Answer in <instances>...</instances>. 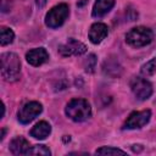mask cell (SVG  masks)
Wrapping results in <instances>:
<instances>
[{
  "label": "cell",
  "mask_w": 156,
  "mask_h": 156,
  "mask_svg": "<svg viewBox=\"0 0 156 156\" xmlns=\"http://www.w3.org/2000/svg\"><path fill=\"white\" fill-rule=\"evenodd\" d=\"M1 66L0 72L5 80L15 82L20 77L21 72V61L20 57L13 52H5L1 55Z\"/></svg>",
  "instance_id": "obj_1"
},
{
  "label": "cell",
  "mask_w": 156,
  "mask_h": 156,
  "mask_svg": "<svg viewBox=\"0 0 156 156\" xmlns=\"http://www.w3.org/2000/svg\"><path fill=\"white\" fill-rule=\"evenodd\" d=\"M65 112L67 117L72 121L83 122L91 116V107L89 102L84 99H73L67 104Z\"/></svg>",
  "instance_id": "obj_2"
},
{
  "label": "cell",
  "mask_w": 156,
  "mask_h": 156,
  "mask_svg": "<svg viewBox=\"0 0 156 156\" xmlns=\"http://www.w3.org/2000/svg\"><path fill=\"white\" fill-rule=\"evenodd\" d=\"M154 34L151 29L146 27H135L132 28L126 34V41L133 48H141L152 41Z\"/></svg>",
  "instance_id": "obj_3"
},
{
  "label": "cell",
  "mask_w": 156,
  "mask_h": 156,
  "mask_svg": "<svg viewBox=\"0 0 156 156\" xmlns=\"http://www.w3.org/2000/svg\"><path fill=\"white\" fill-rule=\"evenodd\" d=\"M69 15V7L66 4H58L54 6L45 17V24L50 28H57L63 24Z\"/></svg>",
  "instance_id": "obj_4"
},
{
  "label": "cell",
  "mask_w": 156,
  "mask_h": 156,
  "mask_svg": "<svg viewBox=\"0 0 156 156\" xmlns=\"http://www.w3.org/2000/svg\"><path fill=\"white\" fill-rule=\"evenodd\" d=\"M130 89L139 100H146L152 94V85L144 78L134 77L130 80Z\"/></svg>",
  "instance_id": "obj_5"
},
{
  "label": "cell",
  "mask_w": 156,
  "mask_h": 156,
  "mask_svg": "<svg viewBox=\"0 0 156 156\" xmlns=\"http://www.w3.org/2000/svg\"><path fill=\"white\" fill-rule=\"evenodd\" d=\"M41 111H43V106L38 101L27 102L26 105H23L21 107V110L18 112V121L23 124H27V123L32 122L38 115H40Z\"/></svg>",
  "instance_id": "obj_6"
},
{
  "label": "cell",
  "mask_w": 156,
  "mask_h": 156,
  "mask_svg": "<svg viewBox=\"0 0 156 156\" xmlns=\"http://www.w3.org/2000/svg\"><path fill=\"white\" fill-rule=\"evenodd\" d=\"M150 117H151V111L150 110H143V111L132 112L129 115V117L127 118L123 128H127V129L141 128L150 121Z\"/></svg>",
  "instance_id": "obj_7"
},
{
  "label": "cell",
  "mask_w": 156,
  "mask_h": 156,
  "mask_svg": "<svg viewBox=\"0 0 156 156\" xmlns=\"http://www.w3.org/2000/svg\"><path fill=\"white\" fill-rule=\"evenodd\" d=\"M85 51H87V46L83 43H80L73 38H69L66 43H63L62 45L58 46V52L62 56H72V55L78 56V55L84 54Z\"/></svg>",
  "instance_id": "obj_8"
},
{
  "label": "cell",
  "mask_w": 156,
  "mask_h": 156,
  "mask_svg": "<svg viewBox=\"0 0 156 156\" xmlns=\"http://www.w3.org/2000/svg\"><path fill=\"white\" fill-rule=\"evenodd\" d=\"M26 60L32 66H40L49 60V54L44 48L32 49L26 54Z\"/></svg>",
  "instance_id": "obj_9"
},
{
  "label": "cell",
  "mask_w": 156,
  "mask_h": 156,
  "mask_svg": "<svg viewBox=\"0 0 156 156\" xmlns=\"http://www.w3.org/2000/svg\"><path fill=\"white\" fill-rule=\"evenodd\" d=\"M108 34V28L105 23H94L89 29V39L93 44L101 43Z\"/></svg>",
  "instance_id": "obj_10"
},
{
  "label": "cell",
  "mask_w": 156,
  "mask_h": 156,
  "mask_svg": "<svg viewBox=\"0 0 156 156\" xmlns=\"http://www.w3.org/2000/svg\"><path fill=\"white\" fill-rule=\"evenodd\" d=\"M29 147V143L23 136H17L10 143V151L13 155H27Z\"/></svg>",
  "instance_id": "obj_11"
},
{
  "label": "cell",
  "mask_w": 156,
  "mask_h": 156,
  "mask_svg": "<svg viewBox=\"0 0 156 156\" xmlns=\"http://www.w3.org/2000/svg\"><path fill=\"white\" fill-rule=\"evenodd\" d=\"M115 5V0H96L93 7V16L94 17H102L107 12L111 11V9Z\"/></svg>",
  "instance_id": "obj_12"
},
{
  "label": "cell",
  "mask_w": 156,
  "mask_h": 156,
  "mask_svg": "<svg viewBox=\"0 0 156 156\" xmlns=\"http://www.w3.org/2000/svg\"><path fill=\"white\" fill-rule=\"evenodd\" d=\"M51 133V127L48 122L45 121H40L38 122L30 130V135L35 139H39V140H43L45 139L46 136H49V134Z\"/></svg>",
  "instance_id": "obj_13"
},
{
  "label": "cell",
  "mask_w": 156,
  "mask_h": 156,
  "mask_svg": "<svg viewBox=\"0 0 156 156\" xmlns=\"http://www.w3.org/2000/svg\"><path fill=\"white\" fill-rule=\"evenodd\" d=\"M13 38H15V33H13L12 29H10L7 27L1 28V30H0V43H1V45L11 44L13 41Z\"/></svg>",
  "instance_id": "obj_14"
},
{
  "label": "cell",
  "mask_w": 156,
  "mask_h": 156,
  "mask_svg": "<svg viewBox=\"0 0 156 156\" xmlns=\"http://www.w3.org/2000/svg\"><path fill=\"white\" fill-rule=\"evenodd\" d=\"M156 73V57L151 58L150 61H147L146 63H144L141 66V74L145 77L152 76Z\"/></svg>",
  "instance_id": "obj_15"
},
{
  "label": "cell",
  "mask_w": 156,
  "mask_h": 156,
  "mask_svg": "<svg viewBox=\"0 0 156 156\" xmlns=\"http://www.w3.org/2000/svg\"><path fill=\"white\" fill-rule=\"evenodd\" d=\"M50 150L45 145H34L29 147L27 155H41V156H50Z\"/></svg>",
  "instance_id": "obj_16"
},
{
  "label": "cell",
  "mask_w": 156,
  "mask_h": 156,
  "mask_svg": "<svg viewBox=\"0 0 156 156\" xmlns=\"http://www.w3.org/2000/svg\"><path fill=\"white\" fill-rule=\"evenodd\" d=\"M126 154H127L126 151L111 146H102L96 150V155H126Z\"/></svg>",
  "instance_id": "obj_17"
},
{
  "label": "cell",
  "mask_w": 156,
  "mask_h": 156,
  "mask_svg": "<svg viewBox=\"0 0 156 156\" xmlns=\"http://www.w3.org/2000/svg\"><path fill=\"white\" fill-rule=\"evenodd\" d=\"M95 65H96V58H95V55L91 54L88 56V60L85 61V71L87 72H94Z\"/></svg>",
  "instance_id": "obj_18"
},
{
  "label": "cell",
  "mask_w": 156,
  "mask_h": 156,
  "mask_svg": "<svg viewBox=\"0 0 156 156\" xmlns=\"http://www.w3.org/2000/svg\"><path fill=\"white\" fill-rule=\"evenodd\" d=\"M35 2H37V5H38L39 7H43V6L46 4V0H35Z\"/></svg>",
  "instance_id": "obj_19"
}]
</instances>
